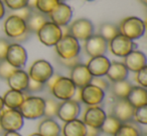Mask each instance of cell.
Listing matches in <instances>:
<instances>
[{"label": "cell", "mask_w": 147, "mask_h": 136, "mask_svg": "<svg viewBox=\"0 0 147 136\" xmlns=\"http://www.w3.org/2000/svg\"><path fill=\"white\" fill-rule=\"evenodd\" d=\"M126 99L134 108L147 105L146 89L144 87H141V86H132Z\"/></svg>", "instance_id": "obj_22"}, {"label": "cell", "mask_w": 147, "mask_h": 136, "mask_svg": "<svg viewBox=\"0 0 147 136\" xmlns=\"http://www.w3.org/2000/svg\"><path fill=\"white\" fill-rule=\"evenodd\" d=\"M35 2H36V0H28L27 6H28L30 9H34V7H35Z\"/></svg>", "instance_id": "obj_46"}, {"label": "cell", "mask_w": 147, "mask_h": 136, "mask_svg": "<svg viewBox=\"0 0 147 136\" xmlns=\"http://www.w3.org/2000/svg\"><path fill=\"white\" fill-rule=\"evenodd\" d=\"M3 30L9 38L14 40L27 31L26 22L16 15L10 14L3 23Z\"/></svg>", "instance_id": "obj_10"}, {"label": "cell", "mask_w": 147, "mask_h": 136, "mask_svg": "<svg viewBox=\"0 0 147 136\" xmlns=\"http://www.w3.org/2000/svg\"><path fill=\"white\" fill-rule=\"evenodd\" d=\"M133 118L134 120L139 124L146 125L147 124V105L137 107L134 109L133 113Z\"/></svg>", "instance_id": "obj_34"}, {"label": "cell", "mask_w": 147, "mask_h": 136, "mask_svg": "<svg viewBox=\"0 0 147 136\" xmlns=\"http://www.w3.org/2000/svg\"><path fill=\"white\" fill-rule=\"evenodd\" d=\"M86 1H89V2H92V1H94V0H86Z\"/></svg>", "instance_id": "obj_51"}, {"label": "cell", "mask_w": 147, "mask_h": 136, "mask_svg": "<svg viewBox=\"0 0 147 136\" xmlns=\"http://www.w3.org/2000/svg\"><path fill=\"white\" fill-rule=\"evenodd\" d=\"M87 126L82 120L74 119L65 123L63 128V136H86Z\"/></svg>", "instance_id": "obj_24"}, {"label": "cell", "mask_w": 147, "mask_h": 136, "mask_svg": "<svg viewBox=\"0 0 147 136\" xmlns=\"http://www.w3.org/2000/svg\"><path fill=\"white\" fill-rule=\"evenodd\" d=\"M59 1H61V2H63V1H67V0H59Z\"/></svg>", "instance_id": "obj_52"}, {"label": "cell", "mask_w": 147, "mask_h": 136, "mask_svg": "<svg viewBox=\"0 0 147 136\" xmlns=\"http://www.w3.org/2000/svg\"><path fill=\"white\" fill-rule=\"evenodd\" d=\"M59 62H61V64H63V66L65 67H69V68H73V67H75L76 65L80 64L81 63V60H80V57L76 56V57H73V58H69V59H61L59 58Z\"/></svg>", "instance_id": "obj_41"}, {"label": "cell", "mask_w": 147, "mask_h": 136, "mask_svg": "<svg viewBox=\"0 0 147 136\" xmlns=\"http://www.w3.org/2000/svg\"><path fill=\"white\" fill-rule=\"evenodd\" d=\"M3 131H4V130H3L2 126H1V124H0V135H1V134L3 133Z\"/></svg>", "instance_id": "obj_49"}, {"label": "cell", "mask_w": 147, "mask_h": 136, "mask_svg": "<svg viewBox=\"0 0 147 136\" xmlns=\"http://www.w3.org/2000/svg\"><path fill=\"white\" fill-rule=\"evenodd\" d=\"M105 118H106V113L102 108L97 105L89 106L83 116V122L86 126H91V127L100 129Z\"/></svg>", "instance_id": "obj_16"}, {"label": "cell", "mask_w": 147, "mask_h": 136, "mask_svg": "<svg viewBox=\"0 0 147 136\" xmlns=\"http://www.w3.org/2000/svg\"><path fill=\"white\" fill-rule=\"evenodd\" d=\"M5 14V6H4V3L3 1L0 0V19H2L3 16Z\"/></svg>", "instance_id": "obj_44"}, {"label": "cell", "mask_w": 147, "mask_h": 136, "mask_svg": "<svg viewBox=\"0 0 147 136\" xmlns=\"http://www.w3.org/2000/svg\"><path fill=\"white\" fill-rule=\"evenodd\" d=\"M47 21V16L42 13L38 12V11H31L30 16L27 18L26 22V27L27 30L30 33H36L38 31V29L45 24Z\"/></svg>", "instance_id": "obj_27"}, {"label": "cell", "mask_w": 147, "mask_h": 136, "mask_svg": "<svg viewBox=\"0 0 147 136\" xmlns=\"http://www.w3.org/2000/svg\"><path fill=\"white\" fill-rule=\"evenodd\" d=\"M140 2L142 3V4L146 5V4H147V0H140Z\"/></svg>", "instance_id": "obj_48"}, {"label": "cell", "mask_w": 147, "mask_h": 136, "mask_svg": "<svg viewBox=\"0 0 147 136\" xmlns=\"http://www.w3.org/2000/svg\"><path fill=\"white\" fill-rule=\"evenodd\" d=\"M51 22L59 25V27L67 26L73 17V10L65 2H59L51 13L47 14Z\"/></svg>", "instance_id": "obj_12"}, {"label": "cell", "mask_w": 147, "mask_h": 136, "mask_svg": "<svg viewBox=\"0 0 147 136\" xmlns=\"http://www.w3.org/2000/svg\"><path fill=\"white\" fill-rule=\"evenodd\" d=\"M27 74L30 79L45 84L53 75V68L49 61L38 59L31 64Z\"/></svg>", "instance_id": "obj_7"}, {"label": "cell", "mask_w": 147, "mask_h": 136, "mask_svg": "<svg viewBox=\"0 0 147 136\" xmlns=\"http://www.w3.org/2000/svg\"><path fill=\"white\" fill-rule=\"evenodd\" d=\"M92 74L90 73V71L85 64L80 63V64L76 65L71 68V80L76 85V87L83 88L84 86L88 85L92 81Z\"/></svg>", "instance_id": "obj_18"}, {"label": "cell", "mask_w": 147, "mask_h": 136, "mask_svg": "<svg viewBox=\"0 0 147 136\" xmlns=\"http://www.w3.org/2000/svg\"><path fill=\"white\" fill-rule=\"evenodd\" d=\"M45 87V84L40 83V82H37L35 80H32L29 78V81L28 84H27V87L25 91L27 92H30V93H35V92H39L43 89Z\"/></svg>", "instance_id": "obj_38"}, {"label": "cell", "mask_w": 147, "mask_h": 136, "mask_svg": "<svg viewBox=\"0 0 147 136\" xmlns=\"http://www.w3.org/2000/svg\"><path fill=\"white\" fill-rule=\"evenodd\" d=\"M32 10H33V9H30L28 6H25V7H23V8L17 9V10L13 11V14L16 15V16H18L19 18L23 19L24 21H26L27 18L30 16L31 11H32Z\"/></svg>", "instance_id": "obj_39"}, {"label": "cell", "mask_w": 147, "mask_h": 136, "mask_svg": "<svg viewBox=\"0 0 147 136\" xmlns=\"http://www.w3.org/2000/svg\"><path fill=\"white\" fill-rule=\"evenodd\" d=\"M132 85L130 82L127 80H121V81L112 82L111 85V90L114 96H116L118 99H126L128 96L129 92H130Z\"/></svg>", "instance_id": "obj_28"}, {"label": "cell", "mask_w": 147, "mask_h": 136, "mask_svg": "<svg viewBox=\"0 0 147 136\" xmlns=\"http://www.w3.org/2000/svg\"><path fill=\"white\" fill-rule=\"evenodd\" d=\"M85 49L91 57L101 56L106 53L108 49V42L99 34H93L85 40Z\"/></svg>", "instance_id": "obj_15"}, {"label": "cell", "mask_w": 147, "mask_h": 136, "mask_svg": "<svg viewBox=\"0 0 147 136\" xmlns=\"http://www.w3.org/2000/svg\"><path fill=\"white\" fill-rule=\"evenodd\" d=\"M39 41L45 46H55L63 36L61 28L51 21H47L36 32Z\"/></svg>", "instance_id": "obj_5"}, {"label": "cell", "mask_w": 147, "mask_h": 136, "mask_svg": "<svg viewBox=\"0 0 147 136\" xmlns=\"http://www.w3.org/2000/svg\"><path fill=\"white\" fill-rule=\"evenodd\" d=\"M106 75L108 79L112 82L126 80L127 76H128V69L126 68L124 63L113 61L110 63V66H109Z\"/></svg>", "instance_id": "obj_23"}, {"label": "cell", "mask_w": 147, "mask_h": 136, "mask_svg": "<svg viewBox=\"0 0 147 136\" xmlns=\"http://www.w3.org/2000/svg\"><path fill=\"white\" fill-rule=\"evenodd\" d=\"M15 70H16V68L9 64L5 59L0 60V78L7 79L10 76V74Z\"/></svg>", "instance_id": "obj_35"}, {"label": "cell", "mask_w": 147, "mask_h": 136, "mask_svg": "<svg viewBox=\"0 0 147 136\" xmlns=\"http://www.w3.org/2000/svg\"><path fill=\"white\" fill-rule=\"evenodd\" d=\"M55 46L57 55L61 59H69L78 56L81 49L79 40L69 34L63 35Z\"/></svg>", "instance_id": "obj_4"}, {"label": "cell", "mask_w": 147, "mask_h": 136, "mask_svg": "<svg viewBox=\"0 0 147 136\" xmlns=\"http://www.w3.org/2000/svg\"><path fill=\"white\" fill-rule=\"evenodd\" d=\"M81 112V107L79 102L73 99L65 100L59 103V109H57V116L63 122L71 121L76 119Z\"/></svg>", "instance_id": "obj_14"}, {"label": "cell", "mask_w": 147, "mask_h": 136, "mask_svg": "<svg viewBox=\"0 0 147 136\" xmlns=\"http://www.w3.org/2000/svg\"><path fill=\"white\" fill-rule=\"evenodd\" d=\"M23 118L26 119H37L43 116L45 112V99L38 96H29L24 98L18 108Z\"/></svg>", "instance_id": "obj_3"}, {"label": "cell", "mask_w": 147, "mask_h": 136, "mask_svg": "<svg viewBox=\"0 0 147 136\" xmlns=\"http://www.w3.org/2000/svg\"><path fill=\"white\" fill-rule=\"evenodd\" d=\"M3 109H4V103H3V99H2V97L0 96V112L2 111Z\"/></svg>", "instance_id": "obj_47"}, {"label": "cell", "mask_w": 147, "mask_h": 136, "mask_svg": "<svg viewBox=\"0 0 147 136\" xmlns=\"http://www.w3.org/2000/svg\"><path fill=\"white\" fill-rule=\"evenodd\" d=\"M61 2L59 0H36L35 2V7L38 12L42 14H49L53 11V9Z\"/></svg>", "instance_id": "obj_31"}, {"label": "cell", "mask_w": 147, "mask_h": 136, "mask_svg": "<svg viewBox=\"0 0 147 136\" xmlns=\"http://www.w3.org/2000/svg\"><path fill=\"white\" fill-rule=\"evenodd\" d=\"M134 109L135 108L129 103L127 99H118L113 106L112 115L116 117L119 121L124 123L130 121L133 118Z\"/></svg>", "instance_id": "obj_19"}, {"label": "cell", "mask_w": 147, "mask_h": 136, "mask_svg": "<svg viewBox=\"0 0 147 136\" xmlns=\"http://www.w3.org/2000/svg\"><path fill=\"white\" fill-rule=\"evenodd\" d=\"M117 34H119L118 27L116 25L112 24V23H104L100 26L99 29V35L105 39L107 42L114 38Z\"/></svg>", "instance_id": "obj_30"}, {"label": "cell", "mask_w": 147, "mask_h": 136, "mask_svg": "<svg viewBox=\"0 0 147 136\" xmlns=\"http://www.w3.org/2000/svg\"><path fill=\"white\" fill-rule=\"evenodd\" d=\"M1 1H3V0H1Z\"/></svg>", "instance_id": "obj_54"}, {"label": "cell", "mask_w": 147, "mask_h": 136, "mask_svg": "<svg viewBox=\"0 0 147 136\" xmlns=\"http://www.w3.org/2000/svg\"><path fill=\"white\" fill-rule=\"evenodd\" d=\"M59 105V103L55 101V99H51V98L45 99L43 116H45L47 118H53L55 116H57Z\"/></svg>", "instance_id": "obj_32"}, {"label": "cell", "mask_w": 147, "mask_h": 136, "mask_svg": "<svg viewBox=\"0 0 147 136\" xmlns=\"http://www.w3.org/2000/svg\"><path fill=\"white\" fill-rule=\"evenodd\" d=\"M29 136H41L39 133H32V134H30Z\"/></svg>", "instance_id": "obj_50"}, {"label": "cell", "mask_w": 147, "mask_h": 136, "mask_svg": "<svg viewBox=\"0 0 147 136\" xmlns=\"http://www.w3.org/2000/svg\"><path fill=\"white\" fill-rule=\"evenodd\" d=\"M9 44H10V43H9L6 39L0 38V60L5 59Z\"/></svg>", "instance_id": "obj_42"}, {"label": "cell", "mask_w": 147, "mask_h": 136, "mask_svg": "<svg viewBox=\"0 0 147 136\" xmlns=\"http://www.w3.org/2000/svg\"><path fill=\"white\" fill-rule=\"evenodd\" d=\"M143 136H146V135H145V134H144V135H143Z\"/></svg>", "instance_id": "obj_53"}, {"label": "cell", "mask_w": 147, "mask_h": 136, "mask_svg": "<svg viewBox=\"0 0 147 136\" xmlns=\"http://www.w3.org/2000/svg\"><path fill=\"white\" fill-rule=\"evenodd\" d=\"M3 136H22V135L19 134L17 131H6Z\"/></svg>", "instance_id": "obj_45"}, {"label": "cell", "mask_w": 147, "mask_h": 136, "mask_svg": "<svg viewBox=\"0 0 147 136\" xmlns=\"http://www.w3.org/2000/svg\"><path fill=\"white\" fill-rule=\"evenodd\" d=\"M47 86L51 90V94L59 100L71 99L76 92V85L71 80V78L65 76H51L47 80Z\"/></svg>", "instance_id": "obj_1"}, {"label": "cell", "mask_w": 147, "mask_h": 136, "mask_svg": "<svg viewBox=\"0 0 147 136\" xmlns=\"http://www.w3.org/2000/svg\"><path fill=\"white\" fill-rule=\"evenodd\" d=\"M113 136H140V131L134 125L122 123Z\"/></svg>", "instance_id": "obj_33"}, {"label": "cell", "mask_w": 147, "mask_h": 136, "mask_svg": "<svg viewBox=\"0 0 147 136\" xmlns=\"http://www.w3.org/2000/svg\"><path fill=\"white\" fill-rule=\"evenodd\" d=\"M136 81L141 87H147V66H144L136 72Z\"/></svg>", "instance_id": "obj_37"}, {"label": "cell", "mask_w": 147, "mask_h": 136, "mask_svg": "<svg viewBox=\"0 0 147 136\" xmlns=\"http://www.w3.org/2000/svg\"><path fill=\"white\" fill-rule=\"evenodd\" d=\"M99 135H100V129L91 127V126H87L86 136H99Z\"/></svg>", "instance_id": "obj_43"}, {"label": "cell", "mask_w": 147, "mask_h": 136, "mask_svg": "<svg viewBox=\"0 0 147 136\" xmlns=\"http://www.w3.org/2000/svg\"><path fill=\"white\" fill-rule=\"evenodd\" d=\"M118 30L119 33L131 40L139 39L145 33V22L139 17L129 16L121 21Z\"/></svg>", "instance_id": "obj_2"}, {"label": "cell", "mask_w": 147, "mask_h": 136, "mask_svg": "<svg viewBox=\"0 0 147 136\" xmlns=\"http://www.w3.org/2000/svg\"><path fill=\"white\" fill-rule=\"evenodd\" d=\"M94 33V25L87 18H80L75 20L69 26V34L77 40L85 41Z\"/></svg>", "instance_id": "obj_8"}, {"label": "cell", "mask_w": 147, "mask_h": 136, "mask_svg": "<svg viewBox=\"0 0 147 136\" xmlns=\"http://www.w3.org/2000/svg\"><path fill=\"white\" fill-rule=\"evenodd\" d=\"M38 133L41 136H59L61 128L53 118H45L39 123Z\"/></svg>", "instance_id": "obj_26"}, {"label": "cell", "mask_w": 147, "mask_h": 136, "mask_svg": "<svg viewBox=\"0 0 147 136\" xmlns=\"http://www.w3.org/2000/svg\"><path fill=\"white\" fill-rule=\"evenodd\" d=\"M110 63V60L106 56L101 55V56L91 57L86 66L93 77H102L106 75Z\"/></svg>", "instance_id": "obj_17"}, {"label": "cell", "mask_w": 147, "mask_h": 136, "mask_svg": "<svg viewBox=\"0 0 147 136\" xmlns=\"http://www.w3.org/2000/svg\"><path fill=\"white\" fill-rule=\"evenodd\" d=\"M122 124V122L119 121L116 117H114L113 115L106 116L104 122H103L102 126L100 127V131L104 132L109 135H114L116 133V131L119 129L120 125Z\"/></svg>", "instance_id": "obj_29"}, {"label": "cell", "mask_w": 147, "mask_h": 136, "mask_svg": "<svg viewBox=\"0 0 147 136\" xmlns=\"http://www.w3.org/2000/svg\"><path fill=\"white\" fill-rule=\"evenodd\" d=\"M0 124L5 131H18L23 126V117L18 109H3L0 112Z\"/></svg>", "instance_id": "obj_6"}, {"label": "cell", "mask_w": 147, "mask_h": 136, "mask_svg": "<svg viewBox=\"0 0 147 136\" xmlns=\"http://www.w3.org/2000/svg\"><path fill=\"white\" fill-rule=\"evenodd\" d=\"M24 94L21 91L14 89H9L3 95V103L4 106L10 109H18L20 107L21 103L24 100Z\"/></svg>", "instance_id": "obj_25"}, {"label": "cell", "mask_w": 147, "mask_h": 136, "mask_svg": "<svg viewBox=\"0 0 147 136\" xmlns=\"http://www.w3.org/2000/svg\"><path fill=\"white\" fill-rule=\"evenodd\" d=\"M4 5H6L10 10L15 11L17 9L23 8L27 6L28 0H3Z\"/></svg>", "instance_id": "obj_36"}, {"label": "cell", "mask_w": 147, "mask_h": 136, "mask_svg": "<svg viewBox=\"0 0 147 136\" xmlns=\"http://www.w3.org/2000/svg\"><path fill=\"white\" fill-rule=\"evenodd\" d=\"M124 65L128 71L137 72L146 66V56L142 51L132 50L129 54L124 57Z\"/></svg>", "instance_id": "obj_20"}, {"label": "cell", "mask_w": 147, "mask_h": 136, "mask_svg": "<svg viewBox=\"0 0 147 136\" xmlns=\"http://www.w3.org/2000/svg\"><path fill=\"white\" fill-rule=\"evenodd\" d=\"M6 80L10 89L18 90V91L22 92L26 90L27 84L29 81V76L24 70L16 69L10 74V76Z\"/></svg>", "instance_id": "obj_21"}, {"label": "cell", "mask_w": 147, "mask_h": 136, "mask_svg": "<svg viewBox=\"0 0 147 136\" xmlns=\"http://www.w3.org/2000/svg\"><path fill=\"white\" fill-rule=\"evenodd\" d=\"M91 83H92L93 85L97 86V87L101 88L103 91H105V90H107L109 88L108 81H107L106 79H104V78H103V76H102V77H93Z\"/></svg>", "instance_id": "obj_40"}, {"label": "cell", "mask_w": 147, "mask_h": 136, "mask_svg": "<svg viewBox=\"0 0 147 136\" xmlns=\"http://www.w3.org/2000/svg\"><path fill=\"white\" fill-rule=\"evenodd\" d=\"M105 91L92 83L81 88V101L89 106H96L103 101Z\"/></svg>", "instance_id": "obj_13"}, {"label": "cell", "mask_w": 147, "mask_h": 136, "mask_svg": "<svg viewBox=\"0 0 147 136\" xmlns=\"http://www.w3.org/2000/svg\"><path fill=\"white\" fill-rule=\"evenodd\" d=\"M134 45L133 40L122 35L121 33L117 34L114 38H112L108 42V47L110 51L115 56L118 57H125L127 54H129L134 48Z\"/></svg>", "instance_id": "obj_9"}, {"label": "cell", "mask_w": 147, "mask_h": 136, "mask_svg": "<svg viewBox=\"0 0 147 136\" xmlns=\"http://www.w3.org/2000/svg\"><path fill=\"white\" fill-rule=\"evenodd\" d=\"M5 60L16 69H20L26 64L27 52L19 43H12L8 46Z\"/></svg>", "instance_id": "obj_11"}]
</instances>
